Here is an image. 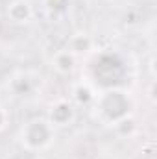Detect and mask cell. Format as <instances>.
Wrapping results in <instances>:
<instances>
[{
	"label": "cell",
	"instance_id": "1",
	"mask_svg": "<svg viewBox=\"0 0 157 159\" xmlns=\"http://www.w3.org/2000/svg\"><path fill=\"white\" fill-rule=\"evenodd\" d=\"M20 144L30 150V152H39L44 150L46 146L52 144L54 141V128L46 119H32L28 120L20 131H19Z\"/></svg>",
	"mask_w": 157,
	"mask_h": 159
},
{
	"label": "cell",
	"instance_id": "2",
	"mask_svg": "<svg viewBox=\"0 0 157 159\" xmlns=\"http://www.w3.org/2000/svg\"><path fill=\"white\" fill-rule=\"evenodd\" d=\"M98 111L100 115L104 117L105 122L109 124H115L118 120L129 117V111H131V100L126 93L117 91V89H109L105 91L100 98H98Z\"/></svg>",
	"mask_w": 157,
	"mask_h": 159
},
{
	"label": "cell",
	"instance_id": "3",
	"mask_svg": "<svg viewBox=\"0 0 157 159\" xmlns=\"http://www.w3.org/2000/svg\"><path fill=\"white\" fill-rule=\"evenodd\" d=\"M76 119V109L69 100H56L48 107V117L46 120L50 122L52 128H65L70 126Z\"/></svg>",
	"mask_w": 157,
	"mask_h": 159
},
{
	"label": "cell",
	"instance_id": "4",
	"mask_svg": "<svg viewBox=\"0 0 157 159\" xmlns=\"http://www.w3.org/2000/svg\"><path fill=\"white\" fill-rule=\"evenodd\" d=\"M6 13L13 24H26L34 17V9L28 0H11Z\"/></svg>",
	"mask_w": 157,
	"mask_h": 159
},
{
	"label": "cell",
	"instance_id": "5",
	"mask_svg": "<svg viewBox=\"0 0 157 159\" xmlns=\"http://www.w3.org/2000/svg\"><path fill=\"white\" fill-rule=\"evenodd\" d=\"M74 65H76V56H74L70 50H59V52L54 56V59H52V67H54L59 74H69V72H72Z\"/></svg>",
	"mask_w": 157,
	"mask_h": 159
},
{
	"label": "cell",
	"instance_id": "6",
	"mask_svg": "<svg viewBox=\"0 0 157 159\" xmlns=\"http://www.w3.org/2000/svg\"><path fill=\"white\" fill-rule=\"evenodd\" d=\"M96 98V94H94V91H92V87L89 85V83H85V81H79L76 83L74 87H72V100L79 104V106H87L89 102H92Z\"/></svg>",
	"mask_w": 157,
	"mask_h": 159
},
{
	"label": "cell",
	"instance_id": "7",
	"mask_svg": "<svg viewBox=\"0 0 157 159\" xmlns=\"http://www.w3.org/2000/svg\"><path fill=\"white\" fill-rule=\"evenodd\" d=\"M34 89V83L32 80L28 78L26 74H17L15 78H11L9 81V91L17 96H24V94H30Z\"/></svg>",
	"mask_w": 157,
	"mask_h": 159
},
{
	"label": "cell",
	"instance_id": "8",
	"mask_svg": "<svg viewBox=\"0 0 157 159\" xmlns=\"http://www.w3.org/2000/svg\"><path fill=\"white\" fill-rule=\"evenodd\" d=\"M91 48H92V39H91L87 34H76V35L70 37L67 50H70V52L76 56V54H85V52H89Z\"/></svg>",
	"mask_w": 157,
	"mask_h": 159
},
{
	"label": "cell",
	"instance_id": "9",
	"mask_svg": "<svg viewBox=\"0 0 157 159\" xmlns=\"http://www.w3.org/2000/svg\"><path fill=\"white\" fill-rule=\"evenodd\" d=\"M113 126H115L117 133H118V135H122V137H128V135H131V133H133V129H135V124H133L131 117H126V119L118 120V122H115Z\"/></svg>",
	"mask_w": 157,
	"mask_h": 159
},
{
	"label": "cell",
	"instance_id": "10",
	"mask_svg": "<svg viewBox=\"0 0 157 159\" xmlns=\"http://www.w3.org/2000/svg\"><path fill=\"white\" fill-rule=\"evenodd\" d=\"M50 13H65L70 6V0H43Z\"/></svg>",
	"mask_w": 157,
	"mask_h": 159
},
{
	"label": "cell",
	"instance_id": "11",
	"mask_svg": "<svg viewBox=\"0 0 157 159\" xmlns=\"http://www.w3.org/2000/svg\"><path fill=\"white\" fill-rule=\"evenodd\" d=\"M7 124H9V115L4 107H0V131H4L7 128Z\"/></svg>",
	"mask_w": 157,
	"mask_h": 159
}]
</instances>
